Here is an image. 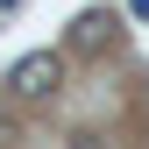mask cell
<instances>
[{
  "label": "cell",
  "mask_w": 149,
  "mask_h": 149,
  "mask_svg": "<svg viewBox=\"0 0 149 149\" xmlns=\"http://www.w3.org/2000/svg\"><path fill=\"white\" fill-rule=\"evenodd\" d=\"M57 78H64V57H57V50H29V57L7 71V92H14V100H50Z\"/></svg>",
  "instance_id": "1"
},
{
  "label": "cell",
  "mask_w": 149,
  "mask_h": 149,
  "mask_svg": "<svg viewBox=\"0 0 149 149\" xmlns=\"http://www.w3.org/2000/svg\"><path fill=\"white\" fill-rule=\"evenodd\" d=\"M107 43H114V14H107V7H85L78 22H71V50L92 57V50H107Z\"/></svg>",
  "instance_id": "2"
},
{
  "label": "cell",
  "mask_w": 149,
  "mask_h": 149,
  "mask_svg": "<svg viewBox=\"0 0 149 149\" xmlns=\"http://www.w3.org/2000/svg\"><path fill=\"white\" fill-rule=\"evenodd\" d=\"M14 7H22V0H0V14H14Z\"/></svg>",
  "instance_id": "3"
}]
</instances>
